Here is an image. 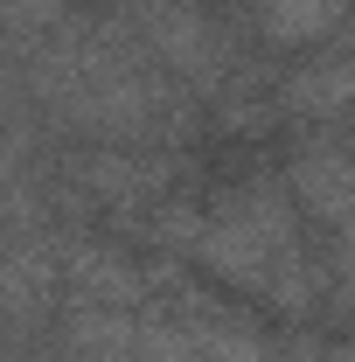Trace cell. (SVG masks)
I'll use <instances>...</instances> for the list:
<instances>
[{"instance_id":"3","label":"cell","mask_w":355,"mask_h":362,"mask_svg":"<svg viewBox=\"0 0 355 362\" xmlns=\"http://www.w3.org/2000/svg\"><path fill=\"white\" fill-rule=\"evenodd\" d=\"M63 307V272H56V237L21 230L0 244V327L14 334H42Z\"/></svg>"},{"instance_id":"4","label":"cell","mask_w":355,"mask_h":362,"mask_svg":"<svg viewBox=\"0 0 355 362\" xmlns=\"http://www.w3.org/2000/svg\"><path fill=\"white\" fill-rule=\"evenodd\" d=\"M56 272H63V300L70 307L133 314L146 300V272L133 265V251H119L105 237H56Z\"/></svg>"},{"instance_id":"2","label":"cell","mask_w":355,"mask_h":362,"mask_svg":"<svg viewBox=\"0 0 355 362\" xmlns=\"http://www.w3.org/2000/svg\"><path fill=\"white\" fill-rule=\"evenodd\" d=\"M286 195L320 230H349L355 168H349V146H342V126H300L293 153H286Z\"/></svg>"},{"instance_id":"7","label":"cell","mask_w":355,"mask_h":362,"mask_svg":"<svg viewBox=\"0 0 355 362\" xmlns=\"http://www.w3.org/2000/svg\"><path fill=\"white\" fill-rule=\"evenodd\" d=\"M133 230H139V244H153V251H188L195 230H202V209L188 195H161V202H146L133 216Z\"/></svg>"},{"instance_id":"1","label":"cell","mask_w":355,"mask_h":362,"mask_svg":"<svg viewBox=\"0 0 355 362\" xmlns=\"http://www.w3.org/2000/svg\"><path fill=\"white\" fill-rule=\"evenodd\" d=\"M300 237V209H293V195H286V181H237V188H223L216 202L202 209V230H195V258L216 272L230 293H265V272L272 258L286 251Z\"/></svg>"},{"instance_id":"6","label":"cell","mask_w":355,"mask_h":362,"mask_svg":"<svg viewBox=\"0 0 355 362\" xmlns=\"http://www.w3.org/2000/svg\"><path fill=\"white\" fill-rule=\"evenodd\" d=\"M258 28H265V42H279V49L327 42V35L342 28V0H258Z\"/></svg>"},{"instance_id":"5","label":"cell","mask_w":355,"mask_h":362,"mask_svg":"<svg viewBox=\"0 0 355 362\" xmlns=\"http://www.w3.org/2000/svg\"><path fill=\"white\" fill-rule=\"evenodd\" d=\"M272 105L300 126H342L349 112V63L342 56H320V63H300L272 84Z\"/></svg>"}]
</instances>
